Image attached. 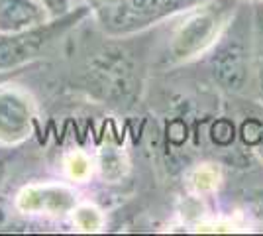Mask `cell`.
Listing matches in <instances>:
<instances>
[{"mask_svg":"<svg viewBox=\"0 0 263 236\" xmlns=\"http://www.w3.org/2000/svg\"><path fill=\"white\" fill-rule=\"evenodd\" d=\"M206 67L222 90L241 93L250 83L253 71V22H250L241 4L206 53Z\"/></svg>","mask_w":263,"mask_h":236,"instance_id":"3","label":"cell"},{"mask_svg":"<svg viewBox=\"0 0 263 236\" xmlns=\"http://www.w3.org/2000/svg\"><path fill=\"white\" fill-rule=\"evenodd\" d=\"M77 205V191L65 183H30L16 195V209L24 214L65 216Z\"/></svg>","mask_w":263,"mask_h":236,"instance_id":"7","label":"cell"},{"mask_svg":"<svg viewBox=\"0 0 263 236\" xmlns=\"http://www.w3.org/2000/svg\"><path fill=\"white\" fill-rule=\"evenodd\" d=\"M200 2L204 0H112L92 10V18L104 34L134 35L173 20Z\"/></svg>","mask_w":263,"mask_h":236,"instance_id":"5","label":"cell"},{"mask_svg":"<svg viewBox=\"0 0 263 236\" xmlns=\"http://www.w3.org/2000/svg\"><path fill=\"white\" fill-rule=\"evenodd\" d=\"M112 0H83V4H87L90 6V10H97L100 6H104V4H110Z\"/></svg>","mask_w":263,"mask_h":236,"instance_id":"17","label":"cell"},{"mask_svg":"<svg viewBox=\"0 0 263 236\" xmlns=\"http://www.w3.org/2000/svg\"><path fill=\"white\" fill-rule=\"evenodd\" d=\"M143 34H104L85 51L77 69V85L92 101L112 108H132L140 101L149 63V44Z\"/></svg>","mask_w":263,"mask_h":236,"instance_id":"1","label":"cell"},{"mask_svg":"<svg viewBox=\"0 0 263 236\" xmlns=\"http://www.w3.org/2000/svg\"><path fill=\"white\" fill-rule=\"evenodd\" d=\"M214 132H218V138H214V140L222 146H226L234 140V124H230L228 120H222L214 126Z\"/></svg>","mask_w":263,"mask_h":236,"instance_id":"16","label":"cell"},{"mask_svg":"<svg viewBox=\"0 0 263 236\" xmlns=\"http://www.w3.org/2000/svg\"><path fill=\"white\" fill-rule=\"evenodd\" d=\"M195 181L198 183V187L200 189H212L216 183H218V173L214 171V169H200L197 173V177H195Z\"/></svg>","mask_w":263,"mask_h":236,"instance_id":"15","label":"cell"},{"mask_svg":"<svg viewBox=\"0 0 263 236\" xmlns=\"http://www.w3.org/2000/svg\"><path fill=\"white\" fill-rule=\"evenodd\" d=\"M90 16V6L77 4L71 12L49 18L40 26L18 32H0V73L20 69L44 57L61 38H65L71 30H75L79 24Z\"/></svg>","mask_w":263,"mask_h":236,"instance_id":"4","label":"cell"},{"mask_svg":"<svg viewBox=\"0 0 263 236\" xmlns=\"http://www.w3.org/2000/svg\"><path fill=\"white\" fill-rule=\"evenodd\" d=\"M253 71L263 99V6H259L253 14Z\"/></svg>","mask_w":263,"mask_h":236,"instance_id":"9","label":"cell"},{"mask_svg":"<svg viewBox=\"0 0 263 236\" xmlns=\"http://www.w3.org/2000/svg\"><path fill=\"white\" fill-rule=\"evenodd\" d=\"M238 6L240 0H204L175 16L177 24L161 49V63L179 67L204 57L230 24Z\"/></svg>","mask_w":263,"mask_h":236,"instance_id":"2","label":"cell"},{"mask_svg":"<svg viewBox=\"0 0 263 236\" xmlns=\"http://www.w3.org/2000/svg\"><path fill=\"white\" fill-rule=\"evenodd\" d=\"M261 2H263V0H261Z\"/></svg>","mask_w":263,"mask_h":236,"instance_id":"19","label":"cell"},{"mask_svg":"<svg viewBox=\"0 0 263 236\" xmlns=\"http://www.w3.org/2000/svg\"><path fill=\"white\" fill-rule=\"evenodd\" d=\"M90 169H92L90 159L85 154H73L71 159L67 161V171H69L71 179H77V181L87 179L88 175H90Z\"/></svg>","mask_w":263,"mask_h":236,"instance_id":"12","label":"cell"},{"mask_svg":"<svg viewBox=\"0 0 263 236\" xmlns=\"http://www.w3.org/2000/svg\"><path fill=\"white\" fill-rule=\"evenodd\" d=\"M126 159L120 152H116L114 148H102L99 157V169L102 177L108 181H118L126 173Z\"/></svg>","mask_w":263,"mask_h":236,"instance_id":"10","label":"cell"},{"mask_svg":"<svg viewBox=\"0 0 263 236\" xmlns=\"http://www.w3.org/2000/svg\"><path fill=\"white\" fill-rule=\"evenodd\" d=\"M2 171H4V164L0 161V179H2Z\"/></svg>","mask_w":263,"mask_h":236,"instance_id":"18","label":"cell"},{"mask_svg":"<svg viewBox=\"0 0 263 236\" xmlns=\"http://www.w3.org/2000/svg\"><path fill=\"white\" fill-rule=\"evenodd\" d=\"M51 16L42 0H0V32H18L47 22Z\"/></svg>","mask_w":263,"mask_h":236,"instance_id":"8","label":"cell"},{"mask_svg":"<svg viewBox=\"0 0 263 236\" xmlns=\"http://www.w3.org/2000/svg\"><path fill=\"white\" fill-rule=\"evenodd\" d=\"M42 4H44L47 12H49V16L51 18H57V16H63L67 12H71L77 4H75V0H42Z\"/></svg>","mask_w":263,"mask_h":236,"instance_id":"14","label":"cell"},{"mask_svg":"<svg viewBox=\"0 0 263 236\" xmlns=\"http://www.w3.org/2000/svg\"><path fill=\"white\" fill-rule=\"evenodd\" d=\"M73 223L79 230L83 232H97L100 226H102V214L95 209V207H88V205H77L75 211H73Z\"/></svg>","mask_w":263,"mask_h":236,"instance_id":"11","label":"cell"},{"mask_svg":"<svg viewBox=\"0 0 263 236\" xmlns=\"http://www.w3.org/2000/svg\"><path fill=\"white\" fill-rule=\"evenodd\" d=\"M35 101L18 85H0V146H18L33 134Z\"/></svg>","mask_w":263,"mask_h":236,"instance_id":"6","label":"cell"},{"mask_svg":"<svg viewBox=\"0 0 263 236\" xmlns=\"http://www.w3.org/2000/svg\"><path fill=\"white\" fill-rule=\"evenodd\" d=\"M241 136L248 146H259L263 142V124L259 120H248L241 126Z\"/></svg>","mask_w":263,"mask_h":236,"instance_id":"13","label":"cell"}]
</instances>
